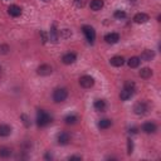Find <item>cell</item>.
I'll return each instance as SVG.
<instances>
[{
    "label": "cell",
    "instance_id": "6da1fadb",
    "mask_svg": "<svg viewBox=\"0 0 161 161\" xmlns=\"http://www.w3.org/2000/svg\"><path fill=\"white\" fill-rule=\"evenodd\" d=\"M50 122H52V117H50L45 111H43V109L38 111V113H37V125L39 127H44Z\"/></svg>",
    "mask_w": 161,
    "mask_h": 161
},
{
    "label": "cell",
    "instance_id": "7a4b0ae2",
    "mask_svg": "<svg viewBox=\"0 0 161 161\" xmlns=\"http://www.w3.org/2000/svg\"><path fill=\"white\" fill-rule=\"evenodd\" d=\"M82 32H83V34L86 35V39L88 43L93 44L95 43V40H96V32L95 29H93L91 25H83L82 27Z\"/></svg>",
    "mask_w": 161,
    "mask_h": 161
},
{
    "label": "cell",
    "instance_id": "3957f363",
    "mask_svg": "<svg viewBox=\"0 0 161 161\" xmlns=\"http://www.w3.org/2000/svg\"><path fill=\"white\" fill-rule=\"evenodd\" d=\"M150 109V105L145 101H141V102H137L136 105L133 106V112L139 115V116H142V115H146Z\"/></svg>",
    "mask_w": 161,
    "mask_h": 161
},
{
    "label": "cell",
    "instance_id": "277c9868",
    "mask_svg": "<svg viewBox=\"0 0 161 161\" xmlns=\"http://www.w3.org/2000/svg\"><path fill=\"white\" fill-rule=\"evenodd\" d=\"M67 97H68V91H67L65 88H57L53 92V99H54V102H57V103L65 101Z\"/></svg>",
    "mask_w": 161,
    "mask_h": 161
},
{
    "label": "cell",
    "instance_id": "5b68a950",
    "mask_svg": "<svg viewBox=\"0 0 161 161\" xmlns=\"http://www.w3.org/2000/svg\"><path fill=\"white\" fill-rule=\"evenodd\" d=\"M79 84L83 88H91L93 84H95V79H93L91 75H82L79 78Z\"/></svg>",
    "mask_w": 161,
    "mask_h": 161
},
{
    "label": "cell",
    "instance_id": "8992f818",
    "mask_svg": "<svg viewBox=\"0 0 161 161\" xmlns=\"http://www.w3.org/2000/svg\"><path fill=\"white\" fill-rule=\"evenodd\" d=\"M37 73L39 75H49V74H52V67L49 64H42L38 67Z\"/></svg>",
    "mask_w": 161,
    "mask_h": 161
},
{
    "label": "cell",
    "instance_id": "52a82bcc",
    "mask_svg": "<svg viewBox=\"0 0 161 161\" xmlns=\"http://www.w3.org/2000/svg\"><path fill=\"white\" fill-rule=\"evenodd\" d=\"M105 40L108 44H115L120 40V34H117V33H108V34L105 35Z\"/></svg>",
    "mask_w": 161,
    "mask_h": 161
},
{
    "label": "cell",
    "instance_id": "ba28073f",
    "mask_svg": "<svg viewBox=\"0 0 161 161\" xmlns=\"http://www.w3.org/2000/svg\"><path fill=\"white\" fill-rule=\"evenodd\" d=\"M157 130V126L154 122H146L142 126V131L145 133H155Z\"/></svg>",
    "mask_w": 161,
    "mask_h": 161
},
{
    "label": "cell",
    "instance_id": "9c48e42d",
    "mask_svg": "<svg viewBox=\"0 0 161 161\" xmlns=\"http://www.w3.org/2000/svg\"><path fill=\"white\" fill-rule=\"evenodd\" d=\"M149 20V15L145 13H137L136 15L133 16V22L136 24H143Z\"/></svg>",
    "mask_w": 161,
    "mask_h": 161
},
{
    "label": "cell",
    "instance_id": "30bf717a",
    "mask_svg": "<svg viewBox=\"0 0 161 161\" xmlns=\"http://www.w3.org/2000/svg\"><path fill=\"white\" fill-rule=\"evenodd\" d=\"M57 140H58V143L59 145H67L69 141H71V136L67 132H61L58 135V137H57Z\"/></svg>",
    "mask_w": 161,
    "mask_h": 161
},
{
    "label": "cell",
    "instance_id": "8fae6325",
    "mask_svg": "<svg viewBox=\"0 0 161 161\" xmlns=\"http://www.w3.org/2000/svg\"><path fill=\"white\" fill-rule=\"evenodd\" d=\"M155 57V53H154V50H151V49H145L142 52L140 59H142V61H145V62H150L152 58Z\"/></svg>",
    "mask_w": 161,
    "mask_h": 161
},
{
    "label": "cell",
    "instance_id": "7c38bea8",
    "mask_svg": "<svg viewBox=\"0 0 161 161\" xmlns=\"http://www.w3.org/2000/svg\"><path fill=\"white\" fill-rule=\"evenodd\" d=\"M75 59H77V55H75L74 53H67L62 57V62L64 64H72L75 62Z\"/></svg>",
    "mask_w": 161,
    "mask_h": 161
},
{
    "label": "cell",
    "instance_id": "4fadbf2b",
    "mask_svg": "<svg viewBox=\"0 0 161 161\" xmlns=\"http://www.w3.org/2000/svg\"><path fill=\"white\" fill-rule=\"evenodd\" d=\"M12 133V127L9 125H0V137H6Z\"/></svg>",
    "mask_w": 161,
    "mask_h": 161
},
{
    "label": "cell",
    "instance_id": "5bb4252c",
    "mask_svg": "<svg viewBox=\"0 0 161 161\" xmlns=\"http://www.w3.org/2000/svg\"><path fill=\"white\" fill-rule=\"evenodd\" d=\"M109 63H111L113 67H121V65H123V63H125V58L121 57V55L112 57L111 61H109Z\"/></svg>",
    "mask_w": 161,
    "mask_h": 161
},
{
    "label": "cell",
    "instance_id": "9a60e30c",
    "mask_svg": "<svg viewBox=\"0 0 161 161\" xmlns=\"http://www.w3.org/2000/svg\"><path fill=\"white\" fill-rule=\"evenodd\" d=\"M59 39V33L55 28V25H53L52 28H50V33H49V40H52L53 43H57Z\"/></svg>",
    "mask_w": 161,
    "mask_h": 161
},
{
    "label": "cell",
    "instance_id": "2e32d148",
    "mask_svg": "<svg viewBox=\"0 0 161 161\" xmlns=\"http://www.w3.org/2000/svg\"><path fill=\"white\" fill-rule=\"evenodd\" d=\"M103 8V0H92L91 2V9L93 12H98Z\"/></svg>",
    "mask_w": 161,
    "mask_h": 161
},
{
    "label": "cell",
    "instance_id": "e0dca14e",
    "mask_svg": "<svg viewBox=\"0 0 161 161\" xmlns=\"http://www.w3.org/2000/svg\"><path fill=\"white\" fill-rule=\"evenodd\" d=\"M8 13H9V15H12V16H19L22 14V9L18 5H10L9 9H8Z\"/></svg>",
    "mask_w": 161,
    "mask_h": 161
},
{
    "label": "cell",
    "instance_id": "ac0fdd59",
    "mask_svg": "<svg viewBox=\"0 0 161 161\" xmlns=\"http://www.w3.org/2000/svg\"><path fill=\"white\" fill-rule=\"evenodd\" d=\"M140 62H141L140 57H131L129 61H127V64H129L130 68H137L140 65Z\"/></svg>",
    "mask_w": 161,
    "mask_h": 161
},
{
    "label": "cell",
    "instance_id": "d6986e66",
    "mask_svg": "<svg viewBox=\"0 0 161 161\" xmlns=\"http://www.w3.org/2000/svg\"><path fill=\"white\" fill-rule=\"evenodd\" d=\"M95 108H96V111H101V112H103L105 109H106V102L103 99H96L95 101Z\"/></svg>",
    "mask_w": 161,
    "mask_h": 161
},
{
    "label": "cell",
    "instance_id": "ffe728a7",
    "mask_svg": "<svg viewBox=\"0 0 161 161\" xmlns=\"http://www.w3.org/2000/svg\"><path fill=\"white\" fill-rule=\"evenodd\" d=\"M140 77L141 78H150L151 75H152V69L151 68H149V67H145V68H141V71H140Z\"/></svg>",
    "mask_w": 161,
    "mask_h": 161
},
{
    "label": "cell",
    "instance_id": "44dd1931",
    "mask_svg": "<svg viewBox=\"0 0 161 161\" xmlns=\"http://www.w3.org/2000/svg\"><path fill=\"white\" fill-rule=\"evenodd\" d=\"M133 93H135V92L123 88V89L121 91V93H120V98H121L122 101H127V99H130V98L133 96Z\"/></svg>",
    "mask_w": 161,
    "mask_h": 161
},
{
    "label": "cell",
    "instance_id": "7402d4cb",
    "mask_svg": "<svg viewBox=\"0 0 161 161\" xmlns=\"http://www.w3.org/2000/svg\"><path fill=\"white\" fill-rule=\"evenodd\" d=\"M111 125H112V121L109 120V118H103V120H101L98 122V127H99V129H102V130L108 129Z\"/></svg>",
    "mask_w": 161,
    "mask_h": 161
},
{
    "label": "cell",
    "instance_id": "603a6c76",
    "mask_svg": "<svg viewBox=\"0 0 161 161\" xmlns=\"http://www.w3.org/2000/svg\"><path fill=\"white\" fill-rule=\"evenodd\" d=\"M77 121H78V117L75 115H68L64 117V122L67 125H74V123H77Z\"/></svg>",
    "mask_w": 161,
    "mask_h": 161
},
{
    "label": "cell",
    "instance_id": "cb8c5ba5",
    "mask_svg": "<svg viewBox=\"0 0 161 161\" xmlns=\"http://www.w3.org/2000/svg\"><path fill=\"white\" fill-rule=\"evenodd\" d=\"M12 152L13 151L10 147H0V157H9Z\"/></svg>",
    "mask_w": 161,
    "mask_h": 161
},
{
    "label": "cell",
    "instance_id": "d4e9b609",
    "mask_svg": "<svg viewBox=\"0 0 161 161\" xmlns=\"http://www.w3.org/2000/svg\"><path fill=\"white\" fill-rule=\"evenodd\" d=\"M123 88L135 92V88H136V86H135V83H133V82H131V81H126L125 84H123Z\"/></svg>",
    "mask_w": 161,
    "mask_h": 161
},
{
    "label": "cell",
    "instance_id": "484cf974",
    "mask_svg": "<svg viewBox=\"0 0 161 161\" xmlns=\"http://www.w3.org/2000/svg\"><path fill=\"white\" fill-rule=\"evenodd\" d=\"M113 15H115L116 19H125L126 18V13L123 10H116Z\"/></svg>",
    "mask_w": 161,
    "mask_h": 161
},
{
    "label": "cell",
    "instance_id": "4316f807",
    "mask_svg": "<svg viewBox=\"0 0 161 161\" xmlns=\"http://www.w3.org/2000/svg\"><path fill=\"white\" fill-rule=\"evenodd\" d=\"M9 45L8 44H0V54H6V53H9Z\"/></svg>",
    "mask_w": 161,
    "mask_h": 161
},
{
    "label": "cell",
    "instance_id": "83f0119b",
    "mask_svg": "<svg viewBox=\"0 0 161 161\" xmlns=\"http://www.w3.org/2000/svg\"><path fill=\"white\" fill-rule=\"evenodd\" d=\"M59 35H61L62 38H68V37H71V35H72V33H71L68 29H63V30L61 32V34H59Z\"/></svg>",
    "mask_w": 161,
    "mask_h": 161
},
{
    "label": "cell",
    "instance_id": "f1b7e54d",
    "mask_svg": "<svg viewBox=\"0 0 161 161\" xmlns=\"http://www.w3.org/2000/svg\"><path fill=\"white\" fill-rule=\"evenodd\" d=\"M132 150H133L132 141H131V140H127V154L131 155V154H132Z\"/></svg>",
    "mask_w": 161,
    "mask_h": 161
},
{
    "label": "cell",
    "instance_id": "f546056e",
    "mask_svg": "<svg viewBox=\"0 0 161 161\" xmlns=\"http://www.w3.org/2000/svg\"><path fill=\"white\" fill-rule=\"evenodd\" d=\"M86 3H87V0H74V4L78 8H83L84 5H86Z\"/></svg>",
    "mask_w": 161,
    "mask_h": 161
},
{
    "label": "cell",
    "instance_id": "4dcf8cb0",
    "mask_svg": "<svg viewBox=\"0 0 161 161\" xmlns=\"http://www.w3.org/2000/svg\"><path fill=\"white\" fill-rule=\"evenodd\" d=\"M20 118H22V120H23L24 125H25V126H27V127H29V126H30V122H29V118L27 117V115H22V116H20Z\"/></svg>",
    "mask_w": 161,
    "mask_h": 161
},
{
    "label": "cell",
    "instance_id": "1f68e13d",
    "mask_svg": "<svg viewBox=\"0 0 161 161\" xmlns=\"http://www.w3.org/2000/svg\"><path fill=\"white\" fill-rule=\"evenodd\" d=\"M40 35H42V42H43V43H47V40H49L44 32H40Z\"/></svg>",
    "mask_w": 161,
    "mask_h": 161
},
{
    "label": "cell",
    "instance_id": "d6a6232c",
    "mask_svg": "<svg viewBox=\"0 0 161 161\" xmlns=\"http://www.w3.org/2000/svg\"><path fill=\"white\" fill-rule=\"evenodd\" d=\"M69 160H82V157L81 156H71Z\"/></svg>",
    "mask_w": 161,
    "mask_h": 161
},
{
    "label": "cell",
    "instance_id": "836d02e7",
    "mask_svg": "<svg viewBox=\"0 0 161 161\" xmlns=\"http://www.w3.org/2000/svg\"><path fill=\"white\" fill-rule=\"evenodd\" d=\"M130 132L131 133H137V129L136 127H132V129H130Z\"/></svg>",
    "mask_w": 161,
    "mask_h": 161
},
{
    "label": "cell",
    "instance_id": "e575fe53",
    "mask_svg": "<svg viewBox=\"0 0 161 161\" xmlns=\"http://www.w3.org/2000/svg\"><path fill=\"white\" fill-rule=\"evenodd\" d=\"M42 2H44V3H48V2H50V0H42Z\"/></svg>",
    "mask_w": 161,
    "mask_h": 161
},
{
    "label": "cell",
    "instance_id": "d590c367",
    "mask_svg": "<svg viewBox=\"0 0 161 161\" xmlns=\"http://www.w3.org/2000/svg\"><path fill=\"white\" fill-rule=\"evenodd\" d=\"M0 71H2V67H0Z\"/></svg>",
    "mask_w": 161,
    "mask_h": 161
}]
</instances>
